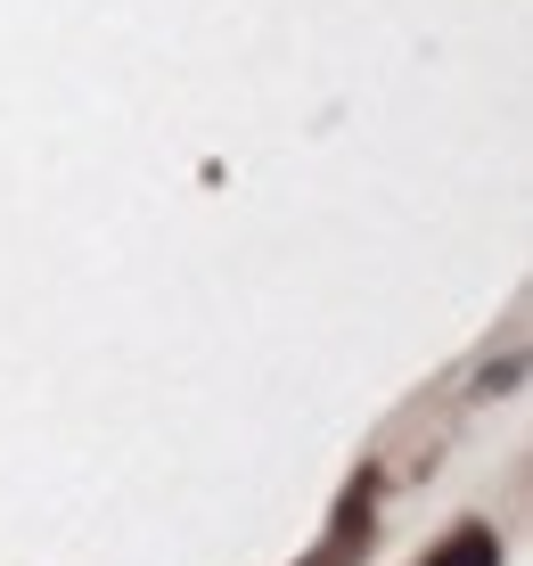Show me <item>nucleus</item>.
I'll use <instances>...</instances> for the list:
<instances>
[{
    "instance_id": "1",
    "label": "nucleus",
    "mask_w": 533,
    "mask_h": 566,
    "mask_svg": "<svg viewBox=\"0 0 533 566\" xmlns=\"http://www.w3.org/2000/svg\"><path fill=\"white\" fill-rule=\"evenodd\" d=\"M369 534H378V517H369V484H353L345 510H337V525H328V542H321L304 566H362V558H369Z\"/></svg>"
},
{
    "instance_id": "2",
    "label": "nucleus",
    "mask_w": 533,
    "mask_h": 566,
    "mask_svg": "<svg viewBox=\"0 0 533 566\" xmlns=\"http://www.w3.org/2000/svg\"><path fill=\"white\" fill-rule=\"evenodd\" d=\"M419 566H501V542H492V525H460V534H443Z\"/></svg>"
}]
</instances>
